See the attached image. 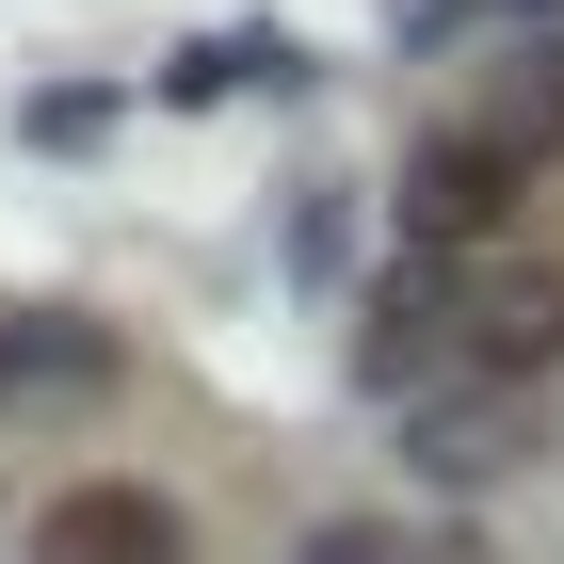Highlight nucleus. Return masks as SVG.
Here are the masks:
<instances>
[{
  "mask_svg": "<svg viewBox=\"0 0 564 564\" xmlns=\"http://www.w3.org/2000/svg\"><path fill=\"white\" fill-rule=\"evenodd\" d=\"M306 564H468V549H452V532H403V517H323Z\"/></svg>",
  "mask_w": 564,
  "mask_h": 564,
  "instance_id": "obj_4",
  "label": "nucleus"
},
{
  "mask_svg": "<svg viewBox=\"0 0 564 564\" xmlns=\"http://www.w3.org/2000/svg\"><path fill=\"white\" fill-rule=\"evenodd\" d=\"M388 388H532L564 371V259H435V274H388V339H371Z\"/></svg>",
  "mask_w": 564,
  "mask_h": 564,
  "instance_id": "obj_1",
  "label": "nucleus"
},
{
  "mask_svg": "<svg viewBox=\"0 0 564 564\" xmlns=\"http://www.w3.org/2000/svg\"><path fill=\"white\" fill-rule=\"evenodd\" d=\"M388 210H403V242H420V259H500V242H517V210H532V145H517V130H420Z\"/></svg>",
  "mask_w": 564,
  "mask_h": 564,
  "instance_id": "obj_2",
  "label": "nucleus"
},
{
  "mask_svg": "<svg viewBox=\"0 0 564 564\" xmlns=\"http://www.w3.org/2000/svg\"><path fill=\"white\" fill-rule=\"evenodd\" d=\"M33 564H194V532H177L162 484L97 468V484H65V500L33 517Z\"/></svg>",
  "mask_w": 564,
  "mask_h": 564,
  "instance_id": "obj_3",
  "label": "nucleus"
}]
</instances>
